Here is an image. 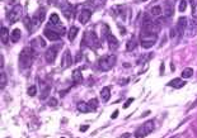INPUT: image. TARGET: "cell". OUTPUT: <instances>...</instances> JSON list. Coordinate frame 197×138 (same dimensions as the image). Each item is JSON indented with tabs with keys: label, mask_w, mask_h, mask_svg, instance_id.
<instances>
[{
	"label": "cell",
	"mask_w": 197,
	"mask_h": 138,
	"mask_svg": "<svg viewBox=\"0 0 197 138\" xmlns=\"http://www.w3.org/2000/svg\"><path fill=\"white\" fill-rule=\"evenodd\" d=\"M6 85V75L5 72H1V76H0V88L4 89Z\"/></svg>",
	"instance_id": "33"
},
{
	"label": "cell",
	"mask_w": 197,
	"mask_h": 138,
	"mask_svg": "<svg viewBox=\"0 0 197 138\" xmlns=\"http://www.w3.org/2000/svg\"><path fill=\"white\" fill-rule=\"evenodd\" d=\"M8 41H9V30L5 28V27H3L1 28V42L3 43H8Z\"/></svg>",
	"instance_id": "23"
},
{
	"label": "cell",
	"mask_w": 197,
	"mask_h": 138,
	"mask_svg": "<svg viewBox=\"0 0 197 138\" xmlns=\"http://www.w3.org/2000/svg\"><path fill=\"white\" fill-rule=\"evenodd\" d=\"M90 17H92V12H90V9H84V10H82V13L79 14L78 19H79V22L82 23V24H87L88 20L90 19Z\"/></svg>",
	"instance_id": "10"
},
{
	"label": "cell",
	"mask_w": 197,
	"mask_h": 138,
	"mask_svg": "<svg viewBox=\"0 0 197 138\" xmlns=\"http://www.w3.org/2000/svg\"><path fill=\"white\" fill-rule=\"evenodd\" d=\"M116 61H117V57H116L115 55H107V56L102 57L99 60L98 66H99L102 71H108L116 65Z\"/></svg>",
	"instance_id": "5"
},
{
	"label": "cell",
	"mask_w": 197,
	"mask_h": 138,
	"mask_svg": "<svg viewBox=\"0 0 197 138\" xmlns=\"http://www.w3.org/2000/svg\"><path fill=\"white\" fill-rule=\"evenodd\" d=\"M110 96H111V89L108 86H105L101 91V98L103 101H107V100H110Z\"/></svg>",
	"instance_id": "19"
},
{
	"label": "cell",
	"mask_w": 197,
	"mask_h": 138,
	"mask_svg": "<svg viewBox=\"0 0 197 138\" xmlns=\"http://www.w3.org/2000/svg\"><path fill=\"white\" fill-rule=\"evenodd\" d=\"M170 68H172V71H174V65H173V62H172V63H170Z\"/></svg>",
	"instance_id": "48"
},
{
	"label": "cell",
	"mask_w": 197,
	"mask_h": 138,
	"mask_svg": "<svg viewBox=\"0 0 197 138\" xmlns=\"http://www.w3.org/2000/svg\"><path fill=\"white\" fill-rule=\"evenodd\" d=\"M88 105H89V108L92 112H94L97 108H98V101H97V99H92L89 103H88Z\"/></svg>",
	"instance_id": "32"
},
{
	"label": "cell",
	"mask_w": 197,
	"mask_h": 138,
	"mask_svg": "<svg viewBox=\"0 0 197 138\" xmlns=\"http://www.w3.org/2000/svg\"><path fill=\"white\" fill-rule=\"evenodd\" d=\"M73 79L76 84L83 81V74H82V70H80V68H76V70L73 71Z\"/></svg>",
	"instance_id": "18"
},
{
	"label": "cell",
	"mask_w": 197,
	"mask_h": 138,
	"mask_svg": "<svg viewBox=\"0 0 197 138\" xmlns=\"http://www.w3.org/2000/svg\"><path fill=\"white\" fill-rule=\"evenodd\" d=\"M196 106H197V99H196V101H195V103H193V104L191 105V108H189V110H191V109H193V108H196Z\"/></svg>",
	"instance_id": "44"
},
{
	"label": "cell",
	"mask_w": 197,
	"mask_h": 138,
	"mask_svg": "<svg viewBox=\"0 0 197 138\" xmlns=\"http://www.w3.org/2000/svg\"><path fill=\"white\" fill-rule=\"evenodd\" d=\"M163 13L164 15L167 17V18H170V17H173L174 14V10H173V5L170 4V3H165L164 6H163Z\"/></svg>",
	"instance_id": "13"
},
{
	"label": "cell",
	"mask_w": 197,
	"mask_h": 138,
	"mask_svg": "<svg viewBox=\"0 0 197 138\" xmlns=\"http://www.w3.org/2000/svg\"><path fill=\"white\" fill-rule=\"evenodd\" d=\"M50 23H51V24H54V26H56V24H59V23H60V18H59V15L56 14V13H54V14H51Z\"/></svg>",
	"instance_id": "31"
},
{
	"label": "cell",
	"mask_w": 197,
	"mask_h": 138,
	"mask_svg": "<svg viewBox=\"0 0 197 138\" xmlns=\"http://www.w3.org/2000/svg\"><path fill=\"white\" fill-rule=\"evenodd\" d=\"M45 36L47 37L48 39H51V41H59L60 39V34L57 32H55V30H52L51 28H45Z\"/></svg>",
	"instance_id": "11"
},
{
	"label": "cell",
	"mask_w": 197,
	"mask_h": 138,
	"mask_svg": "<svg viewBox=\"0 0 197 138\" xmlns=\"http://www.w3.org/2000/svg\"><path fill=\"white\" fill-rule=\"evenodd\" d=\"M61 138H65V137H61Z\"/></svg>",
	"instance_id": "49"
},
{
	"label": "cell",
	"mask_w": 197,
	"mask_h": 138,
	"mask_svg": "<svg viewBox=\"0 0 197 138\" xmlns=\"http://www.w3.org/2000/svg\"><path fill=\"white\" fill-rule=\"evenodd\" d=\"M82 57H83V53L82 52H78V53H76V56H75V62H79L80 60H82Z\"/></svg>",
	"instance_id": "38"
},
{
	"label": "cell",
	"mask_w": 197,
	"mask_h": 138,
	"mask_svg": "<svg viewBox=\"0 0 197 138\" xmlns=\"http://www.w3.org/2000/svg\"><path fill=\"white\" fill-rule=\"evenodd\" d=\"M73 61H71V55H70V51L66 50L64 53V58H62V67H69L71 66Z\"/></svg>",
	"instance_id": "15"
},
{
	"label": "cell",
	"mask_w": 197,
	"mask_h": 138,
	"mask_svg": "<svg viewBox=\"0 0 197 138\" xmlns=\"http://www.w3.org/2000/svg\"><path fill=\"white\" fill-rule=\"evenodd\" d=\"M45 17H46V10L43 8L38 9L36 13L32 15V18H31V23H29V33H33L36 32V30L41 27V24L43 23L45 20Z\"/></svg>",
	"instance_id": "2"
},
{
	"label": "cell",
	"mask_w": 197,
	"mask_h": 138,
	"mask_svg": "<svg viewBox=\"0 0 197 138\" xmlns=\"http://www.w3.org/2000/svg\"><path fill=\"white\" fill-rule=\"evenodd\" d=\"M136 46H138V43H136V41L135 39H130L127 44H126V50L127 51H133L136 48Z\"/></svg>",
	"instance_id": "29"
},
{
	"label": "cell",
	"mask_w": 197,
	"mask_h": 138,
	"mask_svg": "<svg viewBox=\"0 0 197 138\" xmlns=\"http://www.w3.org/2000/svg\"><path fill=\"white\" fill-rule=\"evenodd\" d=\"M168 85L173 86V88H175V89H179V88H182V86L186 85V81H183L182 79H173L172 81L168 82Z\"/></svg>",
	"instance_id": "16"
},
{
	"label": "cell",
	"mask_w": 197,
	"mask_h": 138,
	"mask_svg": "<svg viewBox=\"0 0 197 138\" xmlns=\"http://www.w3.org/2000/svg\"><path fill=\"white\" fill-rule=\"evenodd\" d=\"M177 32L179 36H182L186 29H187V18H184V17H181V18H178V23H177Z\"/></svg>",
	"instance_id": "9"
},
{
	"label": "cell",
	"mask_w": 197,
	"mask_h": 138,
	"mask_svg": "<svg viewBox=\"0 0 197 138\" xmlns=\"http://www.w3.org/2000/svg\"><path fill=\"white\" fill-rule=\"evenodd\" d=\"M83 44L88 47H99L101 46V41L98 39L97 34L93 30H87L84 34V39H83Z\"/></svg>",
	"instance_id": "6"
},
{
	"label": "cell",
	"mask_w": 197,
	"mask_h": 138,
	"mask_svg": "<svg viewBox=\"0 0 197 138\" xmlns=\"http://www.w3.org/2000/svg\"><path fill=\"white\" fill-rule=\"evenodd\" d=\"M48 105H50V106H56V105H57V100H56L55 98H51L50 101H48Z\"/></svg>",
	"instance_id": "37"
},
{
	"label": "cell",
	"mask_w": 197,
	"mask_h": 138,
	"mask_svg": "<svg viewBox=\"0 0 197 138\" xmlns=\"http://www.w3.org/2000/svg\"><path fill=\"white\" fill-rule=\"evenodd\" d=\"M20 37H22V32H20L19 28L14 29L12 32V34H10V38H12L13 42H18V41L20 39Z\"/></svg>",
	"instance_id": "22"
},
{
	"label": "cell",
	"mask_w": 197,
	"mask_h": 138,
	"mask_svg": "<svg viewBox=\"0 0 197 138\" xmlns=\"http://www.w3.org/2000/svg\"><path fill=\"white\" fill-rule=\"evenodd\" d=\"M192 75H193V68H191V67H187L182 71V77L183 79H188V77H191Z\"/></svg>",
	"instance_id": "27"
},
{
	"label": "cell",
	"mask_w": 197,
	"mask_h": 138,
	"mask_svg": "<svg viewBox=\"0 0 197 138\" xmlns=\"http://www.w3.org/2000/svg\"><path fill=\"white\" fill-rule=\"evenodd\" d=\"M78 32H79L78 27H71V29L69 30V39H70V42H73V41L75 39V37H76V34H78Z\"/></svg>",
	"instance_id": "24"
},
{
	"label": "cell",
	"mask_w": 197,
	"mask_h": 138,
	"mask_svg": "<svg viewBox=\"0 0 197 138\" xmlns=\"http://www.w3.org/2000/svg\"><path fill=\"white\" fill-rule=\"evenodd\" d=\"M78 110L82 113H90L92 112L89 108V105H88V103H84V101L78 103Z\"/></svg>",
	"instance_id": "21"
},
{
	"label": "cell",
	"mask_w": 197,
	"mask_h": 138,
	"mask_svg": "<svg viewBox=\"0 0 197 138\" xmlns=\"http://www.w3.org/2000/svg\"><path fill=\"white\" fill-rule=\"evenodd\" d=\"M186 1H189L192 4V13L195 12V4H193V0H186Z\"/></svg>",
	"instance_id": "42"
},
{
	"label": "cell",
	"mask_w": 197,
	"mask_h": 138,
	"mask_svg": "<svg viewBox=\"0 0 197 138\" xmlns=\"http://www.w3.org/2000/svg\"><path fill=\"white\" fill-rule=\"evenodd\" d=\"M133 100H135L133 98H129V99H127V101H126L125 104H124V108H125V109H127L129 106H130V105H131L132 103H133Z\"/></svg>",
	"instance_id": "36"
},
{
	"label": "cell",
	"mask_w": 197,
	"mask_h": 138,
	"mask_svg": "<svg viewBox=\"0 0 197 138\" xmlns=\"http://www.w3.org/2000/svg\"><path fill=\"white\" fill-rule=\"evenodd\" d=\"M143 30L149 32V33L158 34L160 32V24H158L156 20L150 19V17L147 14H145L144 15V22H143Z\"/></svg>",
	"instance_id": "3"
},
{
	"label": "cell",
	"mask_w": 197,
	"mask_h": 138,
	"mask_svg": "<svg viewBox=\"0 0 197 138\" xmlns=\"http://www.w3.org/2000/svg\"><path fill=\"white\" fill-rule=\"evenodd\" d=\"M118 117V110H115L113 114H112V119H116Z\"/></svg>",
	"instance_id": "40"
},
{
	"label": "cell",
	"mask_w": 197,
	"mask_h": 138,
	"mask_svg": "<svg viewBox=\"0 0 197 138\" xmlns=\"http://www.w3.org/2000/svg\"><path fill=\"white\" fill-rule=\"evenodd\" d=\"M107 41H108V46H110L111 50H117V48H118L119 43H118V41L116 39V37L112 33H108L107 34Z\"/></svg>",
	"instance_id": "12"
},
{
	"label": "cell",
	"mask_w": 197,
	"mask_h": 138,
	"mask_svg": "<svg viewBox=\"0 0 197 138\" xmlns=\"http://www.w3.org/2000/svg\"><path fill=\"white\" fill-rule=\"evenodd\" d=\"M154 122L153 120H146L145 123H144V126H143V128H144V130H145V133L146 134H150L151 132L154 130Z\"/></svg>",
	"instance_id": "17"
},
{
	"label": "cell",
	"mask_w": 197,
	"mask_h": 138,
	"mask_svg": "<svg viewBox=\"0 0 197 138\" xmlns=\"http://www.w3.org/2000/svg\"><path fill=\"white\" fill-rule=\"evenodd\" d=\"M156 41H158V36H156V34L145 32V30H141V32H140V42H141V46L144 48L153 47L154 44L156 43Z\"/></svg>",
	"instance_id": "4"
},
{
	"label": "cell",
	"mask_w": 197,
	"mask_h": 138,
	"mask_svg": "<svg viewBox=\"0 0 197 138\" xmlns=\"http://www.w3.org/2000/svg\"><path fill=\"white\" fill-rule=\"evenodd\" d=\"M57 48H59V46H54V47H51L50 50L46 51V53H45V58H46L47 63L52 65L55 62L56 56H57Z\"/></svg>",
	"instance_id": "8"
},
{
	"label": "cell",
	"mask_w": 197,
	"mask_h": 138,
	"mask_svg": "<svg viewBox=\"0 0 197 138\" xmlns=\"http://www.w3.org/2000/svg\"><path fill=\"white\" fill-rule=\"evenodd\" d=\"M88 128H89V126H82L80 127V130H82V132H85V130H88Z\"/></svg>",
	"instance_id": "41"
},
{
	"label": "cell",
	"mask_w": 197,
	"mask_h": 138,
	"mask_svg": "<svg viewBox=\"0 0 197 138\" xmlns=\"http://www.w3.org/2000/svg\"><path fill=\"white\" fill-rule=\"evenodd\" d=\"M56 0H48V4H55Z\"/></svg>",
	"instance_id": "46"
},
{
	"label": "cell",
	"mask_w": 197,
	"mask_h": 138,
	"mask_svg": "<svg viewBox=\"0 0 197 138\" xmlns=\"http://www.w3.org/2000/svg\"><path fill=\"white\" fill-rule=\"evenodd\" d=\"M22 15H23V6L20 5V4L14 5V6H13V9L10 10V13H9V17H8L9 23H10V24L17 23L18 20H20Z\"/></svg>",
	"instance_id": "7"
},
{
	"label": "cell",
	"mask_w": 197,
	"mask_h": 138,
	"mask_svg": "<svg viewBox=\"0 0 197 138\" xmlns=\"http://www.w3.org/2000/svg\"><path fill=\"white\" fill-rule=\"evenodd\" d=\"M160 74H161V75L164 74V63H161V65H160Z\"/></svg>",
	"instance_id": "43"
},
{
	"label": "cell",
	"mask_w": 197,
	"mask_h": 138,
	"mask_svg": "<svg viewBox=\"0 0 197 138\" xmlns=\"http://www.w3.org/2000/svg\"><path fill=\"white\" fill-rule=\"evenodd\" d=\"M145 136H146V133H145V130H144L143 127H140V128L135 132V137L136 138H144Z\"/></svg>",
	"instance_id": "30"
},
{
	"label": "cell",
	"mask_w": 197,
	"mask_h": 138,
	"mask_svg": "<svg viewBox=\"0 0 197 138\" xmlns=\"http://www.w3.org/2000/svg\"><path fill=\"white\" fill-rule=\"evenodd\" d=\"M161 12H163V8L159 6V5H155V6H153V8L150 9V14L151 15H160Z\"/></svg>",
	"instance_id": "26"
},
{
	"label": "cell",
	"mask_w": 197,
	"mask_h": 138,
	"mask_svg": "<svg viewBox=\"0 0 197 138\" xmlns=\"http://www.w3.org/2000/svg\"><path fill=\"white\" fill-rule=\"evenodd\" d=\"M150 114V112H149V110H147V112H145V113H144V114H143V117H146V115H149Z\"/></svg>",
	"instance_id": "47"
},
{
	"label": "cell",
	"mask_w": 197,
	"mask_h": 138,
	"mask_svg": "<svg viewBox=\"0 0 197 138\" xmlns=\"http://www.w3.org/2000/svg\"><path fill=\"white\" fill-rule=\"evenodd\" d=\"M27 94L29 95V96H34L37 94V88L34 85H32V86H29L28 88V91H27Z\"/></svg>",
	"instance_id": "34"
},
{
	"label": "cell",
	"mask_w": 197,
	"mask_h": 138,
	"mask_svg": "<svg viewBox=\"0 0 197 138\" xmlns=\"http://www.w3.org/2000/svg\"><path fill=\"white\" fill-rule=\"evenodd\" d=\"M47 28H51L52 30H55V32H57L59 34H60V36H62V34H64L65 33V28H64V27H52V24L51 23H48V26H47Z\"/></svg>",
	"instance_id": "25"
},
{
	"label": "cell",
	"mask_w": 197,
	"mask_h": 138,
	"mask_svg": "<svg viewBox=\"0 0 197 138\" xmlns=\"http://www.w3.org/2000/svg\"><path fill=\"white\" fill-rule=\"evenodd\" d=\"M34 60V50L32 47H26L19 55V65L22 68H27L33 63Z\"/></svg>",
	"instance_id": "1"
},
{
	"label": "cell",
	"mask_w": 197,
	"mask_h": 138,
	"mask_svg": "<svg viewBox=\"0 0 197 138\" xmlns=\"http://www.w3.org/2000/svg\"><path fill=\"white\" fill-rule=\"evenodd\" d=\"M118 28H119V33H121L122 36H125V34H126V29L124 28V27H121V26H118Z\"/></svg>",
	"instance_id": "39"
},
{
	"label": "cell",
	"mask_w": 197,
	"mask_h": 138,
	"mask_svg": "<svg viewBox=\"0 0 197 138\" xmlns=\"http://www.w3.org/2000/svg\"><path fill=\"white\" fill-rule=\"evenodd\" d=\"M61 10H62V13H64V15L66 17V18H71L73 17V6L69 4V3H65L64 5L61 6Z\"/></svg>",
	"instance_id": "14"
},
{
	"label": "cell",
	"mask_w": 197,
	"mask_h": 138,
	"mask_svg": "<svg viewBox=\"0 0 197 138\" xmlns=\"http://www.w3.org/2000/svg\"><path fill=\"white\" fill-rule=\"evenodd\" d=\"M129 137H130V133H125L124 136H121L119 138H129Z\"/></svg>",
	"instance_id": "45"
},
{
	"label": "cell",
	"mask_w": 197,
	"mask_h": 138,
	"mask_svg": "<svg viewBox=\"0 0 197 138\" xmlns=\"http://www.w3.org/2000/svg\"><path fill=\"white\" fill-rule=\"evenodd\" d=\"M48 92H50V85H45L42 88V92H41V99L45 100L48 96Z\"/></svg>",
	"instance_id": "28"
},
{
	"label": "cell",
	"mask_w": 197,
	"mask_h": 138,
	"mask_svg": "<svg viewBox=\"0 0 197 138\" xmlns=\"http://www.w3.org/2000/svg\"><path fill=\"white\" fill-rule=\"evenodd\" d=\"M188 32H187V36L188 37H193L197 34V23L196 22H191L188 26Z\"/></svg>",
	"instance_id": "20"
},
{
	"label": "cell",
	"mask_w": 197,
	"mask_h": 138,
	"mask_svg": "<svg viewBox=\"0 0 197 138\" xmlns=\"http://www.w3.org/2000/svg\"><path fill=\"white\" fill-rule=\"evenodd\" d=\"M186 8H187V1L186 0H181V3H179V12H184Z\"/></svg>",
	"instance_id": "35"
}]
</instances>
